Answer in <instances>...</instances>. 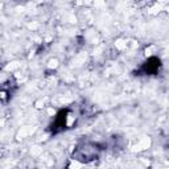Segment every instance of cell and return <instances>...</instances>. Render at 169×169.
<instances>
[{
    "instance_id": "1",
    "label": "cell",
    "mask_w": 169,
    "mask_h": 169,
    "mask_svg": "<svg viewBox=\"0 0 169 169\" xmlns=\"http://www.w3.org/2000/svg\"><path fill=\"white\" fill-rule=\"evenodd\" d=\"M151 144H152L151 139L147 137V136H144V137H141V139H140V141H139V143L136 144V145H133V147H132V151H133V152L144 151V149L149 148V147H151Z\"/></svg>"
},
{
    "instance_id": "2",
    "label": "cell",
    "mask_w": 169,
    "mask_h": 169,
    "mask_svg": "<svg viewBox=\"0 0 169 169\" xmlns=\"http://www.w3.org/2000/svg\"><path fill=\"white\" fill-rule=\"evenodd\" d=\"M34 131H36V128H34V127H31V126L21 127L20 131L17 132V139L20 140V139H23V137H26V136L32 135V133H33Z\"/></svg>"
},
{
    "instance_id": "3",
    "label": "cell",
    "mask_w": 169,
    "mask_h": 169,
    "mask_svg": "<svg viewBox=\"0 0 169 169\" xmlns=\"http://www.w3.org/2000/svg\"><path fill=\"white\" fill-rule=\"evenodd\" d=\"M19 65H20L19 64V61H12L4 67V70L5 72H13V70H16L19 67Z\"/></svg>"
},
{
    "instance_id": "4",
    "label": "cell",
    "mask_w": 169,
    "mask_h": 169,
    "mask_svg": "<svg viewBox=\"0 0 169 169\" xmlns=\"http://www.w3.org/2000/svg\"><path fill=\"white\" fill-rule=\"evenodd\" d=\"M115 46H116V49H119V50H124V49L127 48V41H124V40L119 39V40H116Z\"/></svg>"
},
{
    "instance_id": "5",
    "label": "cell",
    "mask_w": 169,
    "mask_h": 169,
    "mask_svg": "<svg viewBox=\"0 0 169 169\" xmlns=\"http://www.w3.org/2000/svg\"><path fill=\"white\" fill-rule=\"evenodd\" d=\"M69 169H83V164L77 161V160H73L69 165Z\"/></svg>"
},
{
    "instance_id": "6",
    "label": "cell",
    "mask_w": 169,
    "mask_h": 169,
    "mask_svg": "<svg viewBox=\"0 0 169 169\" xmlns=\"http://www.w3.org/2000/svg\"><path fill=\"white\" fill-rule=\"evenodd\" d=\"M57 66H58V59H57V58L49 59V62H48V67H49V69H56Z\"/></svg>"
},
{
    "instance_id": "7",
    "label": "cell",
    "mask_w": 169,
    "mask_h": 169,
    "mask_svg": "<svg viewBox=\"0 0 169 169\" xmlns=\"http://www.w3.org/2000/svg\"><path fill=\"white\" fill-rule=\"evenodd\" d=\"M42 152V148L41 147H32V149H31V153L33 155V156H37V155H40Z\"/></svg>"
},
{
    "instance_id": "8",
    "label": "cell",
    "mask_w": 169,
    "mask_h": 169,
    "mask_svg": "<svg viewBox=\"0 0 169 169\" xmlns=\"http://www.w3.org/2000/svg\"><path fill=\"white\" fill-rule=\"evenodd\" d=\"M36 107L37 108H41V107H44V100L41 99V100H39V102L36 103Z\"/></svg>"
},
{
    "instance_id": "9",
    "label": "cell",
    "mask_w": 169,
    "mask_h": 169,
    "mask_svg": "<svg viewBox=\"0 0 169 169\" xmlns=\"http://www.w3.org/2000/svg\"><path fill=\"white\" fill-rule=\"evenodd\" d=\"M28 28H29V29H36V28H37V24H36V23L28 24Z\"/></svg>"
},
{
    "instance_id": "10",
    "label": "cell",
    "mask_w": 169,
    "mask_h": 169,
    "mask_svg": "<svg viewBox=\"0 0 169 169\" xmlns=\"http://www.w3.org/2000/svg\"><path fill=\"white\" fill-rule=\"evenodd\" d=\"M152 50H153V46H151V48H148V49H147V50H145V54H147V56H151V52Z\"/></svg>"
},
{
    "instance_id": "11",
    "label": "cell",
    "mask_w": 169,
    "mask_h": 169,
    "mask_svg": "<svg viewBox=\"0 0 169 169\" xmlns=\"http://www.w3.org/2000/svg\"><path fill=\"white\" fill-rule=\"evenodd\" d=\"M48 112L52 115V114H54V110H52V108H49V111H48Z\"/></svg>"
}]
</instances>
